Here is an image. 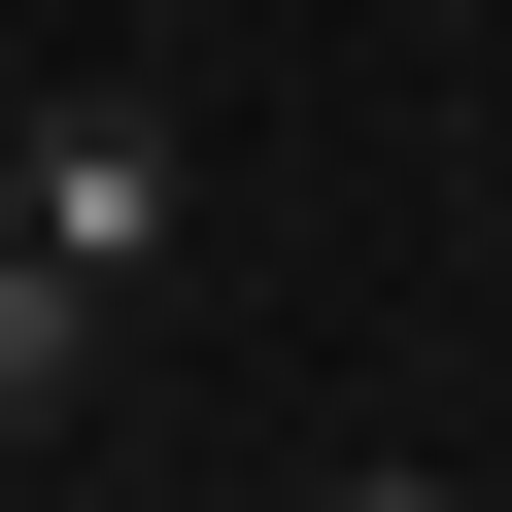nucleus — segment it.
<instances>
[{"instance_id":"1","label":"nucleus","mask_w":512,"mask_h":512,"mask_svg":"<svg viewBox=\"0 0 512 512\" xmlns=\"http://www.w3.org/2000/svg\"><path fill=\"white\" fill-rule=\"evenodd\" d=\"M171 205H205V137H171V103H35V137H0V239H35V274H103V308L171 274Z\"/></svg>"},{"instance_id":"2","label":"nucleus","mask_w":512,"mask_h":512,"mask_svg":"<svg viewBox=\"0 0 512 512\" xmlns=\"http://www.w3.org/2000/svg\"><path fill=\"white\" fill-rule=\"evenodd\" d=\"M103 342H137V308H103V274H35V239H0V444H69V410H103Z\"/></svg>"},{"instance_id":"3","label":"nucleus","mask_w":512,"mask_h":512,"mask_svg":"<svg viewBox=\"0 0 512 512\" xmlns=\"http://www.w3.org/2000/svg\"><path fill=\"white\" fill-rule=\"evenodd\" d=\"M0 137H35V103H0Z\"/></svg>"}]
</instances>
